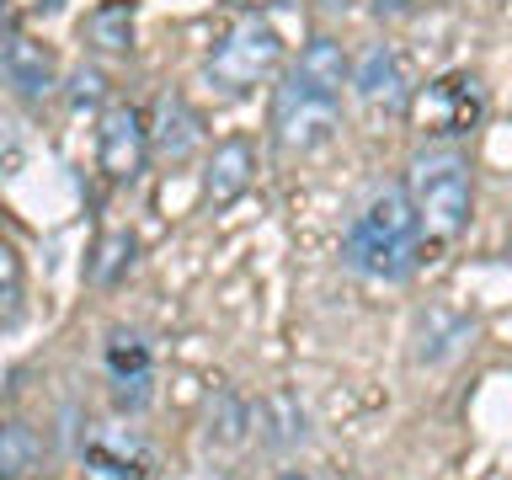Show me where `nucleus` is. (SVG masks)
<instances>
[{"label":"nucleus","instance_id":"nucleus-4","mask_svg":"<svg viewBox=\"0 0 512 480\" xmlns=\"http://www.w3.org/2000/svg\"><path fill=\"white\" fill-rule=\"evenodd\" d=\"M283 64V38L278 27L262 22V16H240V22L214 43V54L203 64V80L219 96H246Z\"/></svg>","mask_w":512,"mask_h":480},{"label":"nucleus","instance_id":"nucleus-22","mask_svg":"<svg viewBox=\"0 0 512 480\" xmlns=\"http://www.w3.org/2000/svg\"><path fill=\"white\" fill-rule=\"evenodd\" d=\"M224 6H230V11H267V6H283V0H224Z\"/></svg>","mask_w":512,"mask_h":480},{"label":"nucleus","instance_id":"nucleus-6","mask_svg":"<svg viewBox=\"0 0 512 480\" xmlns=\"http://www.w3.org/2000/svg\"><path fill=\"white\" fill-rule=\"evenodd\" d=\"M107 384H112V406L123 416H139L155 400V352L134 331H112L107 336Z\"/></svg>","mask_w":512,"mask_h":480},{"label":"nucleus","instance_id":"nucleus-17","mask_svg":"<svg viewBox=\"0 0 512 480\" xmlns=\"http://www.w3.org/2000/svg\"><path fill=\"white\" fill-rule=\"evenodd\" d=\"M128 262H134V235H128V230H112V235H102V246L91 251L86 272H91V283H118Z\"/></svg>","mask_w":512,"mask_h":480},{"label":"nucleus","instance_id":"nucleus-9","mask_svg":"<svg viewBox=\"0 0 512 480\" xmlns=\"http://www.w3.org/2000/svg\"><path fill=\"white\" fill-rule=\"evenodd\" d=\"M0 80L22 102H43L59 86V59L38 38H27V32H0Z\"/></svg>","mask_w":512,"mask_h":480},{"label":"nucleus","instance_id":"nucleus-20","mask_svg":"<svg viewBox=\"0 0 512 480\" xmlns=\"http://www.w3.org/2000/svg\"><path fill=\"white\" fill-rule=\"evenodd\" d=\"M102 91H107V80H102V70H91V64H80V70L70 75V107L75 112L96 107V102H102Z\"/></svg>","mask_w":512,"mask_h":480},{"label":"nucleus","instance_id":"nucleus-12","mask_svg":"<svg viewBox=\"0 0 512 480\" xmlns=\"http://www.w3.org/2000/svg\"><path fill=\"white\" fill-rule=\"evenodd\" d=\"M198 139H203L198 112H192L176 91H160L155 96V123H150V150L160 160H171V166H182V160L198 150Z\"/></svg>","mask_w":512,"mask_h":480},{"label":"nucleus","instance_id":"nucleus-1","mask_svg":"<svg viewBox=\"0 0 512 480\" xmlns=\"http://www.w3.org/2000/svg\"><path fill=\"white\" fill-rule=\"evenodd\" d=\"M352 80V64L336 38H310L304 54L288 64V75L272 91V139L283 155H310L326 144L342 118V86Z\"/></svg>","mask_w":512,"mask_h":480},{"label":"nucleus","instance_id":"nucleus-21","mask_svg":"<svg viewBox=\"0 0 512 480\" xmlns=\"http://www.w3.org/2000/svg\"><path fill=\"white\" fill-rule=\"evenodd\" d=\"M422 0H374V16H384V22H395V16H411Z\"/></svg>","mask_w":512,"mask_h":480},{"label":"nucleus","instance_id":"nucleus-24","mask_svg":"<svg viewBox=\"0 0 512 480\" xmlns=\"http://www.w3.org/2000/svg\"><path fill=\"white\" fill-rule=\"evenodd\" d=\"M283 480H310V475H283Z\"/></svg>","mask_w":512,"mask_h":480},{"label":"nucleus","instance_id":"nucleus-26","mask_svg":"<svg viewBox=\"0 0 512 480\" xmlns=\"http://www.w3.org/2000/svg\"><path fill=\"white\" fill-rule=\"evenodd\" d=\"M326 6H342V0H326Z\"/></svg>","mask_w":512,"mask_h":480},{"label":"nucleus","instance_id":"nucleus-13","mask_svg":"<svg viewBox=\"0 0 512 480\" xmlns=\"http://www.w3.org/2000/svg\"><path fill=\"white\" fill-rule=\"evenodd\" d=\"M251 171H256V150L246 139H230L208 155V171H203V203L208 208H230L240 192L251 187Z\"/></svg>","mask_w":512,"mask_h":480},{"label":"nucleus","instance_id":"nucleus-23","mask_svg":"<svg viewBox=\"0 0 512 480\" xmlns=\"http://www.w3.org/2000/svg\"><path fill=\"white\" fill-rule=\"evenodd\" d=\"M64 6V0H38V11H59Z\"/></svg>","mask_w":512,"mask_h":480},{"label":"nucleus","instance_id":"nucleus-19","mask_svg":"<svg viewBox=\"0 0 512 480\" xmlns=\"http://www.w3.org/2000/svg\"><path fill=\"white\" fill-rule=\"evenodd\" d=\"M22 315V267H16L11 246H0V326Z\"/></svg>","mask_w":512,"mask_h":480},{"label":"nucleus","instance_id":"nucleus-7","mask_svg":"<svg viewBox=\"0 0 512 480\" xmlns=\"http://www.w3.org/2000/svg\"><path fill=\"white\" fill-rule=\"evenodd\" d=\"M80 459L91 480H155V448L134 427H96Z\"/></svg>","mask_w":512,"mask_h":480},{"label":"nucleus","instance_id":"nucleus-5","mask_svg":"<svg viewBox=\"0 0 512 480\" xmlns=\"http://www.w3.org/2000/svg\"><path fill=\"white\" fill-rule=\"evenodd\" d=\"M486 112V91L475 75H443L411 96V123L432 139H464Z\"/></svg>","mask_w":512,"mask_h":480},{"label":"nucleus","instance_id":"nucleus-11","mask_svg":"<svg viewBox=\"0 0 512 480\" xmlns=\"http://www.w3.org/2000/svg\"><path fill=\"white\" fill-rule=\"evenodd\" d=\"M475 342V315L454 310V304H427L422 315H416V347L411 358L438 368V363H454L464 347Z\"/></svg>","mask_w":512,"mask_h":480},{"label":"nucleus","instance_id":"nucleus-10","mask_svg":"<svg viewBox=\"0 0 512 480\" xmlns=\"http://www.w3.org/2000/svg\"><path fill=\"white\" fill-rule=\"evenodd\" d=\"M352 91L363 96V107H384V112H400L411 96V75H406V59H400L395 43H368L358 64H352Z\"/></svg>","mask_w":512,"mask_h":480},{"label":"nucleus","instance_id":"nucleus-14","mask_svg":"<svg viewBox=\"0 0 512 480\" xmlns=\"http://www.w3.org/2000/svg\"><path fill=\"white\" fill-rule=\"evenodd\" d=\"M80 38L102 54H128L134 48V0H102L96 11H86Z\"/></svg>","mask_w":512,"mask_h":480},{"label":"nucleus","instance_id":"nucleus-2","mask_svg":"<svg viewBox=\"0 0 512 480\" xmlns=\"http://www.w3.org/2000/svg\"><path fill=\"white\" fill-rule=\"evenodd\" d=\"M416 251H422V214L406 187H379L342 235V262L374 283H406L422 262Z\"/></svg>","mask_w":512,"mask_h":480},{"label":"nucleus","instance_id":"nucleus-27","mask_svg":"<svg viewBox=\"0 0 512 480\" xmlns=\"http://www.w3.org/2000/svg\"><path fill=\"white\" fill-rule=\"evenodd\" d=\"M507 262H512V246H507Z\"/></svg>","mask_w":512,"mask_h":480},{"label":"nucleus","instance_id":"nucleus-25","mask_svg":"<svg viewBox=\"0 0 512 480\" xmlns=\"http://www.w3.org/2000/svg\"><path fill=\"white\" fill-rule=\"evenodd\" d=\"M0 22H6V0H0Z\"/></svg>","mask_w":512,"mask_h":480},{"label":"nucleus","instance_id":"nucleus-16","mask_svg":"<svg viewBox=\"0 0 512 480\" xmlns=\"http://www.w3.org/2000/svg\"><path fill=\"white\" fill-rule=\"evenodd\" d=\"M43 443L27 422H0V480H22L38 470Z\"/></svg>","mask_w":512,"mask_h":480},{"label":"nucleus","instance_id":"nucleus-3","mask_svg":"<svg viewBox=\"0 0 512 480\" xmlns=\"http://www.w3.org/2000/svg\"><path fill=\"white\" fill-rule=\"evenodd\" d=\"M406 192L422 214V230L438 235V240H454L470 230V214H475V176H470V160L459 150H422L411 160V176H406Z\"/></svg>","mask_w":512,"mask_h":480},{"label":"nucleus","instance_id":"nucleus-18","mask_svg":"<svg viewBox=\"0 0 512 480\" xmlns=\"http://www.w3.org/2000/svg\"><path fill=\"white\" fill-rule=\"evenodd\" d=\"M251 422H256V411H251L235 390H224V395H219V416H208V432H214L219 443H240Z\"/></svg>","mask_w":512,"mask_h":480},{"label":"nucleus","instance_id":"nucleus-8","mask_svg":"<svg viewBox=\"0 0 512 480\" xmlns=\"http://www.w3.org/2000/svg\"><path fill=\"white\" fill-rule=\"evenodd\" d=\"M144 155H150L144 112L139 107H107L102 128H96V166H102L112 182H134L144 171Z\"/></svg>","mask_w":512,"mask_h":480},{"label":"nucleus","instance_id":"nucleus-15","mask_svg":"<svg viewBox=\"0 0 512 480\" xmlns=\"http://www.w3.org/2000/svg\"><path fill=\"white\" fill-rule=\"evenodd\" d=\"M256 422H267L262 438H267V448H278V454H288V448H299L304 438H310V427H304V411H299L294 395L262 400V406H256Z\"/></svg>","mask_w":512,"mask_h":480}]
</instances>
